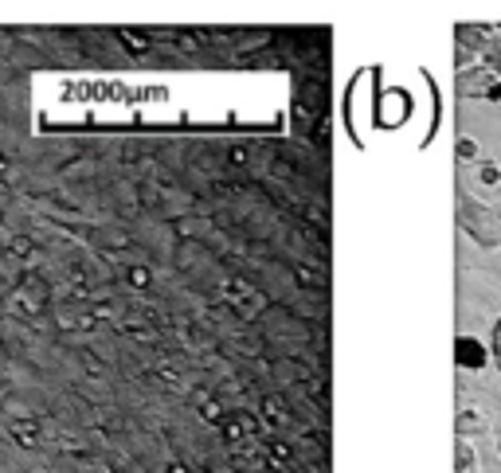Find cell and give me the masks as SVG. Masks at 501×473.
<instances>
[{
	"label": "cell",
	"instance_id": "cell-9",
	"mask_svg": "<svg viewBox=\"0 0 501 473\" xmlns=\"http://www.w3.org/2000/svg\"><path fill=\"white\" fill-rule=\"evenodd\" d=\"M4 169H8V164H4V153H0V172H4Z\"/></svg>",
	"mask_w": 501,
	"mask_h": 473
},
{
	"label": "cell",
	"instance_id": "cell-3",
	"mask_svg": "<svg viewBox=\"0 0 501 473\" xmlns=\"http://www.w3.org/2000/svg\"><path fill=\"white\" fill-rule=\"evenodd\" d=\"M482 427H486V422H482L474 411H462V419H458V438H466L470 430H482Z\"/></svg>",
	"mask_w": 501,
	"mask_h": 473
},
{
	"label": "cell",
	"instance_id": "cell-8",
	"mask_svg": "<svg viewBox=\"0 0 501 473\" xmlns=\"http://www.w3.org/2000/svg\"><path fill=\"white\" fill-rule=\"evenodd\" d=\"M486 98H490V102H501V83H493L490 90H486Z\"/></svg>",
	"mask_w": 501,
	"mask_h": 473
},
{
	"label": "cell",
	"instance_id": "cell-4",
	"mask_svg": "<svg viewBox=\"0 0 501 473\" xmlns=\"http://www.w3.org/2000/svg\"><path fill=\"white\" fill-rule=\"evenodd\" d=\"M458 157H462V161H474V157H478V145H474L470 137H462L458 141Z\"/></svg>",
	"mask_w": 501,
	"mask_h": 473
},
{
	"label": "cell",
	"instance_id": "cell-5",
	"mask_svg": "<svg viewBox=\"0 0 501 473\" xmlns=\"http://www.w3.org/2000/svg\"><path fill=\"white\" fill-rule=\"evenodd\" d=\"M498 180H501L498 164H482V184H498Z\"/></svg>",
	"mask_w": 501,
	"mask_h": 473
},
{
	"label": "cell",
	"instance_id": "cell-2",
	"mask_svg": "<svg viewBox=\"0 0 501 473\" xmlns=\"http://www.w3.org/2000/svg\"><path fill=\"white\" fill-rule=\"evenodd\" d=\"M455 454H458V473H470V465H474V450H470L466 438H458Z\"/></svg>",
	"mask_w": 501,
	"mask_h": 473
},
{
	"label": "cell",
	"instance_id": "cell-10",
	"mask_svg": "<svg viewBox=\"0 0 501 473\" xmlns=\"http://www.w3.org/2000/svg\"><path fill=\"white\" fill-rule=\"evenodd\" d=\"M493 71H498V75H501V59H498V63H493Z\"/></svg>",
	"mask_w": 501,
	"mask_h": 473
},
{
	"label": "cell",
	"instance_id": "cell-7",
	"mask_svg": "<svg viewBox=\"0 0 501 473\" xmlns=\"http://www.w3.org/2000/svg\"><path fill=\"white\" fill-rule=\"evenodd\" d=\"M493 352H498V364H501V321H498V329H493Z\"/></svg>",
	"mask_w": 501,
	"mask_h": 473
},
{
	"label": "cell",
	"instance_id": "cell-1",
	"mask_svg": "<svg viewBox=\"0 0 501 473\" xmlns=\"http://www.w3.org/2000/svg\"><path fill=\"white\" fill-rule=\"evenodd\" d=\"M455 364H458V368H470V372L486 368V344H482L478 336H458V344H455Z\"/></svg>",
	"mask_w": 501,
	"mask_h": 473
},
{
	"label": "cell",
	"instance_id": "cell-6",
	"mask_svg": "<svg viewBox=\"0 0 501 473\" xmlns=\"http://www.w3.org/2000/svg\"><path fill=\"white\" fill-rule=\"evenodd\" d=\"M130 282H133V286H149V270H145V266H133V270H130Z\"/></svg>",
	"mask_w": 501,
	"mask_h": 473
},
{
	"label": "cell",
	"instance_id": "cell-11",
	"mask_svg": "<svg viewBox=\"0 0 501 473\" xmlns=\"http://www.w3.org/2000/svg\"><path fill=\"white\" fill-rule=\"evenodd\" d=\"M498 450H501V442H498Z\"/></svg>",
	"mask_w": 501,
	"mask_h": 473
}]
</instances>
